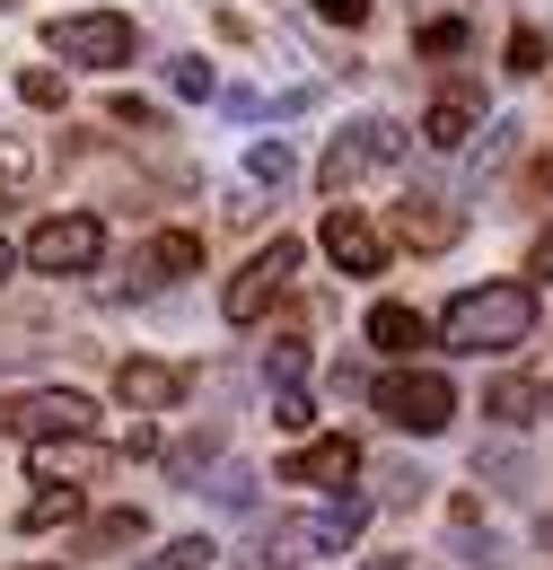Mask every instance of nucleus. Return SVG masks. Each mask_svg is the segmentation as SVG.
I'll return each instance as SVG.
<instances>
[{"mask_svg":"<svg viewBox=\"0 0 553 570\" xmlns=\"http://www.w3.org/2000/svg\"><path fill=\"white\" fill-rule=\"evenodd\" d=\"M475 474H484L492 492H527V456H518L510 439H484V448H475Z\"/></svg>","mask_w":553,"mask_h":570,"instance_id":"nucleus-19","label":"nucleus"},{"mask_svg":"<svg viewBox=\"0 0 553 570\" xmlns=\"http://www.w3.org/2000/svg\"><path fill=\"white\" fill-rule=\"evenodd\" d=\"M194 492H211L220 509H255V474H246V465H220V474H211V483H194Z\"/></svg>","mask_w":553,"mask_h":570,"instance_id":"nucleus-24","label":"nucleus"},{"mask_svg":"<svg viewBox=\"0 0 553 570\" xmlns=\"http://www.w3.org/2000/svg\"><path fill=\"white\" fill-rule=\"evenodd\" d=\"M510 71H518V79L545 71V36H536V27H518V36H510Z\"/></svg>","mask_w":553,"mask_h":570,"instance_id":"nucleus-31","label":"nucleus"},{"mask_svg":"<svg viewBox=\"0 0 553 570\" xmlns=\"http://www.w3.org/2000/svg\"><path fill=\"white\" fill-rule=\"evenodd\" d=\"M369 570H414V553H387V562H369Z\"/></svg>","mask_w":553,"mask_h":570,"instance_id":"nucleus-39","label":"nucleus"},{"mask_svg":"<svg viewBox=\"0 0 553 570\" xmlns=\"http://www.w3.org/2000/svg\"><path fill=\"white\" fill-rule=\"evenodd\" d=\"M140 527H149L140 509H106V518H97V527H88L79 544H88V553H115V544H140Z\"/></svg>","mask_w":553,"mask_h":570,"instance_id":"nucleus-22","label":"nucleus"},{"mask_svg":"<svg viewBox=\"0 0 553 570\" xmlns=\"http://www.w3.org/2000/svg\"><path fill=\"white\" fill-rule=\"evenodd\" d=\"M317 18H334V27H360V18H369V0H317Z\"/></svg>","mask_w":553,"mask_h":570,"instance_id":"nucleus-35","label":"nucleus"},{"mask_svg":"<svg viewBox=\"0 0 553 570\" xmlns=\"http://www.w3.org/2000/svg\"><path fill=\"white\" fill-rule=\"evenodd\" d=\"M97 255H106L97 212H54L36 237H27V264H36V273H97Z\"/></svg>","mask_w":553,"mask_h":570,"instance_id":"nucleus-6","label":"nucleus"},{"mask_svg":"<svg viewBox=\"0 0 553 570\" xmlns=\"http://www.w3.org/2000/svg\"><path fill=\"white\" fill-rule=\"evenodd\" d=\"M299 368H308V343H273V352H264V377H273V386H299Z\"/></svg>","mask_w":553,"mask_h":570,"instance_id":"nucleus-28","label":"nucleus"},{"mask_svg":"<svg viewBox=\"0 0 553 570\" xmlns=\"http://www.w3.org/2000/svg\"><path fill=\"white\" fill-rule=\"evenodd\" d=\"M115 124H124V132H158V106H140V97H115Z\"/></svg>","mask_w":553,"mask_h":570,"instance_id":"nucleus-34","label":"nucleus"},{"mask_svg":"<svg viewBox=\"0 0 553 570\" xmlns=\"http://www.w3.org/2000/svg\"><path fill=\"white\" fill-rule=\"evenodd\" d=\"M421 141L430 149H466L475 141V106H466V97H439V106L421 115Z\"/></svg>","mask_w":553,"mask_h":570,"instance_id":"nucleus-18","label":"nucleus"},{"mask_svg":"<svg viewBox=\"0 0 553 570\" xmlns=\"http://www.w3.org/2000/svg\"><path fill=\"white\" fill-rule=\"evenodd\" d=\"M326 255L343 264L351 282H369V273H387V237H378V228H369L360 212H343V203H334V219H326Z\"/></svg>","mask_w":553,"mask_h":570,"instance_id":"nucleus-13","label":"nucleus"},{"mask_svg":"<svg viewBox=\"0 0 553 570\" xmlns=\"http://www.w3.org/2000/svg\"><path fill=\"white\" fill-rule=\"evenodd\" d=\"M369 395H378L387 430H405V439H439V430L457 422V386H448L439 368H396V377H378Z\"/></svg>","mask_w":553,"mask_h":570,"instance_id":"nucleus-2","label":"nucleus"},{"mask_svg":"<svg viewBox=\"0 0 553 570\" xmlns=\"http://www.w3.org/2000/svg\"><path fill=\"white\" fill-rule=\"evenodd\" d=\"M527 273H536V282H553V228L536 237V255H527Z\"/></svg>","mask_w":553,"mask_h":570,"instance_id":"nucleus-36","label":"nucleus"},{"mask_svg":"<svg viewBox=\"0 0 553 570\" xmlns=\"http://www.w3.org/2000/svg\"><path fill=\"white\" fill-rule=\"evenodd\" d=\"M448 527H457V544H448L457 562H475V570H501V535L484 527V500H475V492H457V500H448Z\"/></svg>","mask_w":553,"mask_h":570,"instance_id":"nucleus-16","label":"nucleus"},{"mask_svg":"<svg viewBox=\"0 0 553 570\" xmlns=\"http://www.w3.org/2000/svg\"><path fill=\"white\" fill-rule=\"evenodd\" d=\"M27 465H36V483H97L106 448L88 430H54V439H27Z\"/></svg>","mask_w":553,"mask_h":570,"instance_id":"nucleus-9","label":"nucleus"},{"mask_svg":"<svg viewBox=\"0 0 553 570\" xmlns=\"http://www.w3.org/2000/svg\"><path fill=\"white\" fill-rule=\"evenodd\" d=\"M360 527H369V500H334V509H308V518H281L273 544L281 562H343L351 544H360Z\"/></svg>","mask_w":553,"mask_h":570,"instance_id":"nucleus-3","label":"nucleus"},{"mask_svg":"<svg viewBox=\"0 0 553 570\" xmlns=\"http://www.w3.org/2000/svg\"><path fill=\"white\" fill-rule=\"evenodd\" d=\"M484 413H492L501 430H527L536 413H545V386H527V377H501V386L484 395Z\"/></svg>","mask_w":553,"mask_h":570,"instance_id":"nucleus-17","label":"nucleus"},{"mask_svg":"<svg viewBox=\"0 0 553 570\" xmlns=\"http://www.w3.org/2000/svg\"><path fill=\"white\" fill-rule=\"evenodd\" d=\"M351 474H360V448H351L343 430H334V439H308V448L281 465V483H308V492H343Z\"/></svg>","mask_w":553,"mask_h":570,"instance_id":"nucleus-12","label":"nucleus"},{"mask_svg":"<svg viewBox=\"0 0 553 570\" xmlns=\"http://www.w3.org/2000/svg\"><path fill=\"white\" fill-rule=\"evenodd\" d=\"M167 88H176V97H211V62H194V53L167 62Z\"/></svg>","mask_w":553,"mask_h":570,"instance_id":"nucleus-30","label":"nucleus"},{"mask_svg":"<svg viewBox=\"0 0 553 570\" xmlns=\"http://www.w3.org/2000/svg\"><path fill=\"white\" fill-rule=\"evenodd\" d=\"M88 422H97V404L79 386H36V395L0 404V430H18V439H54V430H88Z\"/></svg>","mask_w":553,"mask_h":570,"instance_id":"nucleus-8","label":"nucleus"},{"mask_svg":"<svg viewBox=\"0 0 553 570\" xmlns=\"http://www.w3.org/2000/svg\"><path fill=\"white\" fill-rule=\"evenodd\" d=\"M414 45H421V53H466V18H430Z\"/></svg>","mask_w":553,"mask_h":570,"instance_id":"nucleus-27","label":"nucleus"},{"mask_svg":"<svg viewBox=\"0 0 553 570\" xmlns=\"http://www.w3.org/2000/svg\"><path fill=\"white\" fill-rule=\"evenodd\" d=\"M18 97H27L36 115H54V106H62V71H27V79H18Z\"/></svg>","mask_w":553,"mask_h":570,"instance_id":"nucleus-29","label":"nucleus"},{"mask_svg":"<svg viewBox=\"0 0 553 570\" xmlns=\"http://www.w3.org/2000/svg\"><path fill=\"white\" fill-rule=\"evenodd\" d=\"M545 413H553V377H545Z\"/></svg>","mask_w":553,"mask_h":570,"instance_id":"nucleus-41","label":"nucleus"},{"mask_svg":"<svg viewBox=\"0 0 553 570\" xmlns=\"http://www.w3.org/2000/svg\"><path fill=\"white\" fill-rule=\"evenodd\" d=\"M457 228H466V219L448 212V194H430V185H414V194L396 203V237H405L414 255H439V246H457Z\"/></svg>","mask_w":553,"mask_h":570,"instance_id":"nucleus-11","label":"nucleus"},{"mask_svg":"<svg viewBox=\"0 0 553 570\" xmlns=\"http://www.w3.org/2000/svg\"><path fill=\"white\" fill-rule=\"evenodd\" d=\"M0 9H18V0H0Z\"/></svg>","mask_w":553,"mask_h":570,"instance_id":"nucleus-42","label":"nucleus"},{"mask_svg":"<svg viewBox=\"0 0 553 570\" xmlns=\"http://www.w3.org/2000/svg\"><path fill=\"white\" fill-rule=\"evenodd\" d=\"M536 544H545V553H553V509H545V518H536Z\"/></svg>","mask_w":553,"mask_h":570,"instance_id":"nucleus-38","label":"nucleus"},{"mask_svg":"<svg viewBox=\"0 0 553 570\" xmlns=\"http://www.w3.org/2000/svg\"><path fill=\"white\" fill-rule=\"evenodd\" d=\"M246 176H255V185H273V194H281V185L299 176V158H290L281 141H255V149H246Z\"/></svg>","mask_w":553,"mask_h":570,"instance_id":"nucleus-23","label":"nucleus"},{"mask_svg":"<svg viewBox=\"0 0 553 570\" xmlns=\"http://www.w3.org/2000/svg\"><path fill=\"white\" fill-rule=\"evenodd\" d=\"M527 194H553V158H536V167H527Z\"/></svg>","mask_w":553,"mask_h":570,"instance_id":"nucleus-37","label":"nucleus"},{"mask_svg":"<svg viewBox=\"0 0 553 570\" xmlns=\"http://www.w3.org/2000/svg\"><path fill=\"white\" fill-rule=\"evenodd\" d=\"M62 518H79V483H45V492L27 500V518H18V527H27V535H45V527H62Z\"/></svg>","mask_w":553,"mask_h":570,"instance_id":"nucleus-20","label":"nucleus"},{"mask_svg":"<svg viewBox=\"0 0 553 570\" xmlns=\"http://www.w3.org/2000/svg\"><path fill=\"white\" fill-rule=\"evenodd\" d=\"M290 273H299V237H273V246H264V255L229 282V298H220V307H229V325H255L281 289H290Z\"/></svg>","mask_w":553,"mask_h":570,"instance_id":"nucleus-7","label":"nucleus"},{"mask_svg":"<svg viewBox=\"0 0 553 570\" xmlns=\"http://www.w3.org/2000/svg\"><path fill=\"white\" fill-rule=\"evenodd\" d=\"M211 562H220V544H211V535H176V544L140 553V570H211Z\"/></svg>","mask_w":553,"mask_h":570,"instance_id":"nucleus-21","label":"nucleus"},{"mask_svg":"<svg viewBox=\"0 0 553 570\" xmlns=\"http://www.w3.org/2000/svg\"><path fill=\"white\" fill-rule=\"evenodd\" d=\"M9 264H18V255H9V246H0V282H9Z\"/></svg>","mask_w":553,"mask_h":570,"instance_id":"nucleus-40","label":"nucleus"},{"mask_svg":"<svg viewBox=\"0 0 553 570\" xmlns=\"http://www.w3.org/2000/svg\"><path fill=\"white\" fill-rule=\"evenodd\" d=\"M27 176H36V141L0 132V185H27Z\"/></svg>","mask_w":553,"mask_h":570,"instance_id":"nucleus-26","label":"nucleus"},{"mask_svg":"<svg viewBox=\"0 0 553 570\" xmlns=\"http://www.w3.org/2000/svg\"><path fill=\"white\" fill-rule=\"evenodd\" d=\"M421 492H430V474H421V465H387V474H378V500H387V509H414Z\"/></svg>","mask_w":553,"mask_h":570,"instance_id":"nucleus-25","label":"nucleus"},{"mask_svg":"<svg viewBox=\"0 0 553 570\" xmlns=\"http://www.w3.org/2000/svg\"><path fill=\"white\" fill-rule=\"evenodd\" d=\"M527 334H536V289L527 282H484V289H466V298H448V316H439V343L466 352V360L518 352Z\"/></svg>","mask_w":553,"mask_h":570,"instance_id":"nucleus-1","label":"nucleus"},{"mask_svg":"<svg viewBox=\"0 0 553 570\" xmlns=\"http://www.w3.org/2000/svg\"><path fill=\"white\" fill-rule=\"evenodd\" d=\"M273 422L281 430H308L317 413H308V395H299V386H273Z\"/></svg>","mask_w":553,"mask_h":570,"instance_id":"nucleus-33","label":"nucleus"},{"mask_svg":"<svg viewBox=\"0 0 553 570\" xmlns=\"http://www.w3.org/2000/svg\"><path fill=\"white\" fill-rule=\"evenodd\" d=\"M45 45H54L62 62L115 71V62H133V18H115V9H79V18H54V27H45Z\"/></svg>","mask_w":553,"mask_h":570,"instance_id":"nucleus-5","label":"nucleus"},{"mask_svg":"<svg viewBox=\"0 0 553 570\" xmlns=\"http://www.w3.org/2000/svg\"><path fill=\"white\" fill-rule=\"evenodd\" d=\"M115 395H124L133 413H167V404H185V368H167V360H124V368H115Z\"/></svg>","mask_w":553,"mask_h":570,"instance_id":"nucleus-14","label":"nucleus"},{"mask_svg":"<svg viewBox=\"0 0 553 570\" xmlns=\"http://www.w3.org/2000/svg\"><path fill=\"white\" fill-rule=\"evenodd\" d=\"M405 141H414L405 124H387V115H369V124H351V132H334V149L317 158V185H326V194L343 203V185H360L369 167H396V158H405Z\"/></svg>","mask_w":553,"mask_h":570,"instance_id":"nucleus-4","label":"nucleus"},{"mask_svg":"<svg viewBox=\"0 0 553 570\" xmlns=\"http://www.w3.org/2000/svg\"><path fill=\"white\" fill-rule=\"evenodd\" d=\"M203 456H220V430H203V439H185V448L167 456V474H203Z\"/></svg>","mask_w":553,"mask_h":570,"instance_id":"nucleus-32","label":"nucleus"},{"mask_svg":"<svg viewBox=\"0 0 553 570\" xmlns=\"http://www.w3.org/2000/svg\"><path fill=\"white\" fill-rule=\"evenodd\" d=\"M369 343H378L387 360H414L421 343H430V316L405 307V298H378V307H369Z\"/></svg>","mask_w":553,"mask_h":570,"instance_id":"nucleus-15","label":"nucleus"},{"mask_svg":"<svg viewBox=\"0 0 553 570\" xmlns=\"http://www.w3.org/2000/svg\"><path fill=\"white\" fill-rule=\"evenodd\" d=\"M185 273H203V237L194 228H158L133 255V282L124 289H167V282H185Z\"/></svg>","mask_w":553,"mask_h":570,"instance_id":"nucleus-10","label":"nucleus"}]
</instances>
